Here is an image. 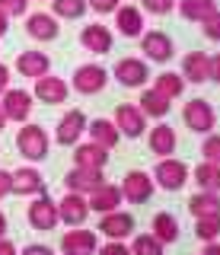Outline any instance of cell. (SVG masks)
Wrapping results in <instances>:
<instances>
[{"label":"cell","mask_w":220,"mask_h":255,"mask_svg":"<svg viewBox=\"0 0 220 255\" xmlns=\"http://www.w3.org/2000/svg\"><path fill=\"white\" fill-rule=\"evenodd\" d=\"M48 147H51V140H48V131H45L42 125L26 122V125L19 128V134H16V150L29 159V163H42V159L48 156Z\"/></svg>","instance_id":"cell-1"},{"label":"cell","mask_w":220,"mask_h":255,"mask_svg":"<svg viewBox=\"0 0 220 255\" xmlns=\"http://www.w3.org/2000/svg\"><path fill=\"white\" fill-rule=\"evenodd\" d=\"M26 220H29V227H32V230H38V233H48V230H54L61 223V217H58V201H54L51 195H35L32 204H29V211H26Z\"/></svg>","instance_id":"cell-2"},{"label":"cell","mask_w":220,"mask_h":255,"mask_svg":"<svg viewBox=\"0 0 220 255\" xmlns=\"http://www.w3.org/2000/svg\"><path fill=\"white\" fill-rule=\"evenodd\" d=\"M188 175H192V169H188L182 159L163 156L160 163H156V169H153V185H160V188H166V191H179L188 182Z\"/></svg>","instance_id":"cell-3"},{"label":"cell","mask_w":220,"mask_h":255,"mask_svg":"<svg viewBox=\"0 0 220 255\" xmlns=\"http://www.w3.org/2000/svg\"><path fill=\"white\" fill-rule=\"evenodd\" d=\"M182 122H185L188 131H195V134H211L214 125H217L214 106L204 102V99H188L182 106Z\"/></svg>","instance_id":"cell-4"},{"label":"cell","mask_w":220,"mask_h":255,"mask_svg":"<svg viewBox=\"0 0 220 255\" xmlns=\"http://www.w3.org/2000/svg\"><path fill=\"white\" fill-rule=\"evenodd\" d=\"M121 198L128 204H147L153 198V175L150 172H144V169H131L128 175L121 179Z\"/></svg>","instance_id":"cell-5"},{"label":"cell","mask_w":220,"mask_h":255,"mask_svg":"<svg viewBox=\"0 0 220 255\" xmlns=\"http://www.w3.org/2000/svg\"><path fill=\"white\" fill-rule=\"evenodd\" d=\"M106 83H109V70L102 64H80L74 70V80H70V86L80 96H96L106 90Z\"/></svg>","instance_id":"cell-6"},{"label":"cell","mask_w":220,"mask_h":255,"mask_svg":"<svg viewBox=\"0 0 220 255\" xmlns=\"http://www.w3.org/2000/svg\"><path fill=\"white\" fill-rule=\"evenodd\" d=\"M86 122H90V118L83 115V109L64 112L61 122L54 125V140H58L61 147H77V143H80V134L86 131Z\"/></svg>","instance_id":"cell-7"},{"label":"cell","mask_w":220,"mask_h":255,"mask_svg":"<svg viewBox=\"0 0 220 255\" xmlns=\"http://www.w3.org/2000/svg\"><path fill=\"white\" fill-rule=\"evenodd\" d=\"M112 122H115V128H118V134H121V137H128V140L144 137V131H147V115L137 106H128V102L115 109Z\"/></svg>","instance_id":"cell-8"},{"label":"cell","mask_w":220,"mask_h":255,"mask_svg":"<svg viewBox=\"0 0 220 255\" xmlns=\"http://www.w3.org/2000/svg\"><path fill=\"white\" fill-rule=\"evenodd\" d=\"M0 106H3V115H6V122H19V125H26L29 122V115H32V106H35V99H32V93L29 90H6L3 93V99H0Z\"/></svg>","instance_id":"cell-9"},{"label":"cell","mask_w":220,"mask_h":255,"mask_svg":"<svg viewBox=\"0 0 220 255\" xmlns=\"http://www.w3.org/2000/svg\"><path fill=\"white\" fill-rule=\"evenodd\" d=\"M140 51H144L147 61L166 64V61H172V54H176V45H172V38L166 32L153 29V32H144V35H140Z\"/></svg>","instance_id":"cell-10"},{"label":"cell","mask_w":220,"mask_h":255,"mask_svg":"<svg viewBox=\"0 0 220 255\" xmlns=\"http://www.w3.org/2000/svg\"><path fill=\"white\" fill-rule=\"evenodd\" d=\"M134 214H128V211H112V214H99V227L96 230H102V236H109V239H128L131 233H134Z\"/></svg>","instance_id":"cell-11"},{"label":"cell","mask_w":220,"mask_h":255,"mask_svg":"<svg viewBox=\"0 0 220 255\" xmlns=\"http://www.w3.org/2000/svg\"><path fill=\"white\" fill-rule=\"evenodd\" d=\"M115 80H118L121 86H128V90H137V86L147 83V77H150V67H147L144 58H121L115 64Z\"/></svg>","instance_id":"cell-12"},{"label":"cell","mask_w":220,"mask_h":255,"mask_svg":"<svg viewBox=\"0 0 220 255\" xmlns=\"http://www.w3.org/2000/svg\"><path fill=\"white\" fill-rule=\"evenodd\" d=\"M64 185H67V191H74V195L90 198L99 185H106V175H102V169H80V166H74V169L64 175Z\"/></svg>","instance_id":"cell-13"},{"label":"cell","mask_w":220,"mask_h":255,"mask_svg":"<svg viewBox=\"0 0 220 255\" xmlns=\"http://www.w3.org/2000/svg\"><path fill=\"white\" fill-rule=\"evenodd\" d=\"M58 217H61V223H67V227H83L86 217H90V204H86L83 195L67 191V195L58 201Z\"/></svg>","instance_id":"cell-14"},{"label":"cell","mask_w":220,"mask_h":255,"mask_svg":"<svg viewBox=\"0 0 220 255\" xmlns=\"http://www.w3.org/2000/svg\"><path fill=\"white\" fill-rule=\"evenodd\" d=\"M67 93H70V86H67L61 77L45 74V77H38V80H35L32 99H38V102H48V106H61V102H67Z\"/></svg>","instance_id":"cell-15"},{"label":"cell","mask_w":220,"mask_h":255,"mask_svg":"<svg viewBox=\"0 0 220 255\" xmlns=\"http://www.w3.org/2000/svg\"><path fill=\"white\" fill-rule=\"evenodd\" d=\"M13 195L19 198H35L45 195V175L35 169V166H22V169L13 172Z\"/></svg>","instance_id":"cell-16"},{"label":"cell","mask_w":220,"mask_h":255,"mask_svg":"<svg viewBox=\"0 0 220 255\" xmlns=\"http://www.w3.org/2000/svg\"><path fill=\"white\" fill-rule=\"evenodd\" d=\"M112 42H115L112 29L102 26V22H90V26H83V32H80V45H83L90 54H106V51H112Z\"/></svg>","instance_id":"cell-17"},{"label":"cell","mask_w":220,"mask_h":255,"mask_svg":"<svg viewBox=\"0 0 220 255\" xmlns=\"http://www.w3.org/2000/svg\"><path fill=\"white\" fill-rule=\"evenodd\" d=\"M61 249L93 255L99 249V236L93 233V230H86V227H70V230H64V236H61Z\"/></svg>","instance_id":"cell-18"},{"label":"cell","mask_w":220,"mask_h":255,"mask_svg":"<svg viewBox=\"0 0 220 255\" xmlns=\"http://www.w3.org/2000/svg\"><path fill=\"white\" fill-rule=\"evenodd\" d=\"M26 32L35 42H54L61 35V26L51 13H29L26 16Z\"/></svg>","instance_id":"cell-19"},{"label":"cell","mask_w":220,"mask_h":255,"mask_svg":"<svg viewBox=\"0 0 220 255\" xmlns=\"http://www.w3.org/2000/svg\"><path fill=\"white\" fill-rule=\"evenodd\" d=\"M176 128L172 125H166V122H160L156 128H150V134H147V147H150V153H156V156H172L176 153Z\"/></svg>","instance_id":"cell-20"},{"label":"cell","mask_w":220,"mask_h":255,"mask_svg":"<svg viewBox=\"0 0 220 255\" xmlns=\"http://www.w3.org/2000/svg\"><path fill=\"white\" fill-rule=\"evenodd\" d=\"M121 201H124V198H121V188H118V185H112V182L99 185L90 198H86L90 211H96V214H112V211H118Z\"/></svg>","instance_id":"cell-21"},{"label":"cell","mask_w":220,"mask_h":255,"mask_svg":"<svg viewBox=\"0 0 220 255\" xmlns=\"http://www.w3.org/2000/svg\"><path fill=\"white\" fill-rule=\"evenodd\" d=\"M115 26L124 38H140L144 35V10L140 6H118L115 10Z\"/></svg>","instance_id":"cell-22"},{"label":"cell","mask_w":220,"mask_h":255,"mask_svg":"<svg viewBox=\"0 0 220 255\" xmlns=\"http://www.w3.org/2000/svg\"><path fill=\"white\" fill-rule=\"evenodd\" d=\"M16 70L22 77H32V80H38V77H45L51 70V58L45 51H35V48H29V51H19V58H16Z\"/></svg>","instance_id":"cell-23"},{"label":"cell","mask_w":220,"mask_h":255,"mask_svg":"<svg viewBox=\"0 0 220 255\" xmlns=\"http://www.w3.org/2000/svg\"><path fill=\"white\" fill-rule=\"evenodd\" d=\"M182 80L185 83H204L211 80V58L204 51H188L182 58Z\"/></svg>","instance_id":"cell-24"},{"label":"cell","mask_w":220,"mask_h":255,"mask_svg":"<svg viewBox=\"0 0 220 255\" xmlns=\"http://www.w3.org/2000/svg\"><path fill=\"white\" fill-rule=\"evenodd\" d=\"M86 134H90L93 143H99V147H106V150L118 147V140H121L118 128H115V122H109V118H93V122H86Z\"/></svg>","instance_id":"cell-25"},{"label":"cell","mask_w":220,"mask_h":255,"mask_svg":"<svg viewBox=\"0 0 220 255\" xmlns=\"http://www.w3.org/2000/svg\"><path fill=\"white\" fill-rule=\"evenodd\" d=\"M109 163V150L99 147V143H77L74 150V166H80V169H106Z\"/></svg>","instance_id":"cell-26"},{"label":"cell","mask_w":220,"mask_h":255,"mask_svg":"<svg viewBox=\"0 0 220 255\" xmlns=\"http://www.w3.org/2000/svg\"><path fill=\"white\" fill-rule=\"evenodd\" d=\"M150 230H153V239H160L163 246H169V243H179V220L172 217V214H166V211L153 214V220H150Z\"/></svg>","instance_id":"cell-27"},{"label":"cell","mask_w":220,"mask_h":255,"mask_svg":"<svg viewBox=\"0 0 220 255\" xmlns=\"http://www.w3.org/2000/svg\"><path fill=\"white\" fill-rule=\"evenodd\" d=\"M140 112H144L147 118H166L169 109H172V99H166V96H160L156 90H144L140 93Z\"/></svg>","instance_id":"cell-28"},{"label":"cell","mask_w":220,"mask_h":255,"mask_svg":"<svg viewBox=\"0 0 220 255\" xmlns=\"http://www.w3.org/2000/svg\"><path fill=\"white\" fill-rule=\"evenodd\" d=\"M188 211L195 217H208V214H220V191H195L188 198Z\"/></svg>","instance_id":"cell-29"},{"label":"cell","mask_w":220,"mask_h":255,"mask_svg":"<svg viewBox=\"0 0 220 255\" xmlns=\"http://www.w3.org/2000/svg\"><path fill=\"white\" fill-rule=\"evenodd\" d=\"M176 3H179L182 19H188V22H204L217 10V0H176Z\"/></svg>","instance_id":"cell-30"},{"label":"cell","mask_w":220,"mask_h":255,"mask_svg":"<svg viewBox=\"0 0 220 255\" xmlns=\"http://www.w3.org/2000/svg\"><path fill=\"white\" fill-rule=\"evenodd\" d=\"M153 90L160 93V96H166V99H179V96L185 93V80L176 74V70H163L160 77H156V83H153Z\"/></svg>","instance_id":"cell-31"},{"label":"cell","mask_w":220,"mask_h":255,"mask_svg":"<svg viewBox=\"0 0 220 255\" xmlns=\"http://www.w3.org/2000/svg\"><path fill=\"white\" fill-rule=\"evenodd\" d=\"M192 179L198 182V188H201V191H220V166L204 163V159H201V163L195 166Z\"/></svg>","instance_id":"cell-32"},{"label":"cell","mask_w":220,"mask_h":255,"mask_svg":"<svg viewBox=\"0 0 220 255\" xmlns=\"http://www.w3.org/2000/svg\"><path fill=\"white\" fill-rule=\"evenodd\" d=\"M90 10L86 0H51V16L54 19H80Z\"/></svg>","instance_id":"cell-33"},{"label":"cell","mask_w":220,"mask_h":255,"mask_svg":"<svg viewBox=\"0 0 220 255\" xmlns=\"http://www.w3.org/2000/svg\"><path fill=\"white\" fill-rule=\"evenodd\" d=\"M195 236H198L201 243H214V239H220V214L195 217Z\"/></svg>","instance_id":"cell-34"},{"label":"cell","mask_w":220,"mask_h":255,"mask_svg":"<svg viewBox=\"0 0 220 255\" xmlns=\"http://www.w3.org/2000/svg\"><path fill=\"white\" fill-rule=\"evenodd\" d=\"M163 249L166 246L160 239H153V233H137L134 243H131V255H166Z\"/></svg>","instance_id":"cell-35"},{"label":"cell","mask_w":220,"mask_h":255,"mask_svg":"<svg viewBox=\"0 0 220 255\" xmlns=\"http://www.w3.org/2000/svg\"><path fill=\"white\" fill-rule=\"evenodd\" d=\"M201 156H204V163H214L220 166V134H204V140H201Z\"/></svg>","instance_id":"cell-36"},{"label":"cell","mask_w":220,"mask_h":255,"mask_svg":"<svg viewBox=\"0 0 220 255\" xmlns=\"http://www.w3.org/2000/svg\"><path fill=\"white\" fill-rule=\"evenodd\" d=\"M140 10L150 16H166L176 10V0H140Z\"/></svg>","instance_id":"cell-37"},{"label":"cell","mask_w":220,"mask_h":255,"mask_svg":"<svg viewBox=\"0 0 220 255\" xmlns=\"http://www.w3.org/2000/svg\"><path fill=\"white\" fill-rule=\"evenodd\" d=\"M201 29H204V38H211V42H220V10L211 13L208 19L201 22Z\"/></svg>","instance_id":"cell-38"},{"label":"cell","mask_w":220,"mask_h":255,"mask_svg":"<svg viewBox=\"0 0 220 255\" xmlns=\"http://www.w3.org/2000/svg\"><path fill=\"white\" fill-rule=\"evenodd\" d=\"M26 6H29V0H0V10H3L6 16H26Z\"/></svg>","instance_id":"cell-39"},{"label":"cell","mask_w":220,"mask_h":255,"mask_svg":"<svg viewBox=\"0 0 220 255\" xmlns=\"http://www.w3.org/2000/svg\"><path fill=\"white\" fill-rule=\"evenodd\" d=\"M86 6H90V10H96V13H115L121 6V0H86Z\"/></svg>","instance_id":"cell-40"},{"label":"cell","mask_w":220,"mask_h":255,"mask_svg":"<svg viewBox=\"0 0 220 255\" xmlns=\"http://www.w3.org/2000/svg\"><path fill=\"white\" fill-rule=\"evenodd\" d=\"M99 255H131V249L124 243H118V239H109V243L99 249Z\"/></svg>","instance_id":"cell-41"},{"label":"cell","mask_w":220,"mask_h":255,"mask_svg":"<svg viewBox=\"0 0 220 255\" xmlns=\"http://www.w3.org/2000/svg\"><path fill=\"white\" fill-rule=\"evenodd\" d=\"M6 195H13V172L0 169V201H3Z\"/></svg>","instance_id":"cell-42"},{"label":"cell","mask_w":220,"mask_h":255,"mask_svg":"<svg viewBox=\"0 0 220 255\" xmlns=\"http://www.w3.org/2000/svg\"><path fill=\"white\" fill-rule=\"evenodd\" d=\"M19 255H54V252H51V246H45V243H29Z\"/></svg>","instance_id":"cell-43"},{"label":"cell","mask_w":220,"mask_h":255,"mask_svg":"<svg viewBox=\"0 0 220 255\" xmlns=\"http://www.w3.org/2000/svg\"><path fill=\"white\" fill-rule=\"evenodd\" d=\"M10 90V67L6 64H0V93Z\"/></svg>","instance_id":"cell-44"},{"label":"cell","mask_w":220,"mask_h":255,"mask_svg":"<svg viewBox=\"0 0 220 255\" xmlns=\"http://www.w3.org/2000/svg\"><path fill=\"white\" fill-rule=\"evenodd\" d=\"M211 80H214V83H220V51L211 58Z\"/></svg>","instance_id":"cell-45"},{"label":"cell","mask_w":220,"mask_h":255,"mask_svg":"<svg viewBox=\"0 0 220 255\" xmlns=\"http://www.w3.org/2000/svg\"><path fill=\"white\" fill-rule=\"evenodd\" d=\"M0 255H19V252H16V246H13L6 236H0Z\"/></svg>","instance_id":"cell-46"},{"label":"cell","mask_w":220,"mask_h":255,"mask_svg":"<svg viewBox=\"0 0 220 255\" xmlns=\"http://www.w3.org/2000/svg\"><path fill=\"white\" fill-rule=\"evenodd\" d=\"M201 255H220V243L214 239V243H204V252Z\"/></svg>","instance_id":"cell-47"},{"label":"cell","mask_w":220,"mask_h":255,"mask_svg":"<svg viewBox=\"0 0 220 255\" xmlns=\"http://www.w3.org/2000/svg\"><path fill=\"white\" fill-rule=\"evenodd\" d=\"M6 29H10V16H6L3 10H0V38L6 35Z\"/></svg>","instance_id":"cell-48"},{"label":"cell","mask_w":220,"mask_h":255,"mask_svg":"<svg viewBox=\"0 0 220 255\" xmlns=\"http://www.w3.org/2000/svg\"><path fill=\"white\" fill-rule=\"evenodd\" d=\"M6 227H10V223H6V214L0 211V236H6Z\"/></svg>","instance_id":"cell-49"},{"label":"cell","mask_w":220,"mask_h":255,"mask_svg":"<svg viewBox=\"0 0 220 255\" xmlns=\"http://www.w3.org/2000/svg\"><path fill=\"white\" fill-rule=\"evenodd\" d=\"M6 125H10V122H6V115H3V106H0V131H3Z\"/></svg>","instance_id":"cell-50"},{"label":"cell","mask_w":220,"mask_h":255,"mask_svg":"<svg viewBox=\"0 0 220 255\" xmlns=\"http://www.w3.org/2000/svg\"><path fill=\"white\" fill-rule=\"evenodd\" d=\"M64 255H83V252H64Z\"/></svg>","instance_id":"cell-51"}]
</instances>
